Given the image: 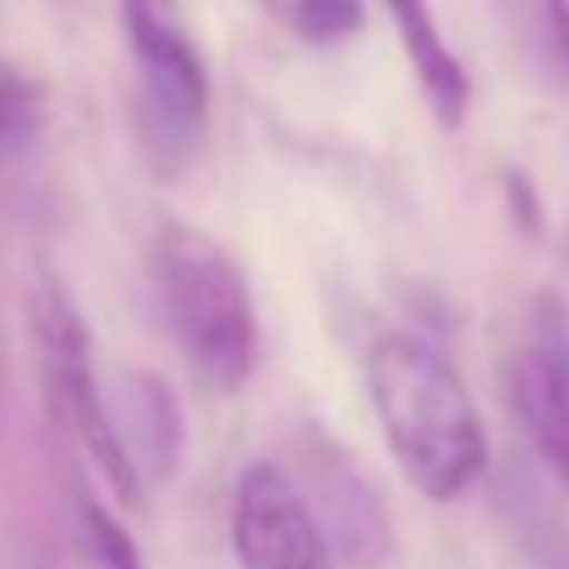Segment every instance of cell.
<instances>
[{"instance_id":"6da1fadb","label":"cell","mask_w":569,"mask_h":569,"mask_svg":"<svg viewBox=\"0 0 569 569\" xmlns=\"http://www.w3.org/2000/svg\"><path fill=\"white\" fill-rule=\"evenodd\" d=\"M365 391L405 480L453 502L485 471V422L453 365L409 333H382L365 356Z\"/></svg>"},{"instance_id":"7a4b0ae2","label":"cell","mask_w":569,"mask_h":569,"mask_svg":"<svg viewBox=\"0 0 569 569\" xmlns=\"http://www.w3.org/2000/svg\"><path fill=\"white\" fill-rule=\"evenodd\" d=\"M151 293L169 342L200 387L240 391L262 356L258 307L244 267L191 222H164L151 244Z\"/></svg>"},{"instance_id":"3957f363","label":"cell","mask_w":569,"mask_h":569,"mask_svg":"<svg viewBox=\"0 0 569 569\" xmlns=\"http://www.w3.org/2000/svg\"><path fill=\"white\" fill-rule=\"evenodd\" d=\"M27 333H31V351H36L40 391H44V405H49V418L58 422V431L89 458V467L116 493L120 507L147 511L151 489L133 471V462L116 436L111 405H107V391H102L98 365H93L89 325H84L71 289L53 271H40L27 289Z\"/></svg>"},{"instance_id":"277c9868","label":"cell","mask_w":569,"mask_h":569,"mask_svg":"<svg viewBox=\"0 0 569 569\" xmlns=\"http://www.w3.org/2000/svg\"><path fill=\"white\" fill-rule=\"evenodd\" d=\"M120 27L133 62L138 133L160 178L182 173L209 124V71L182 22L178 0H120Z\"/></svg>"},{"instance_id":"5b68a950","label":"cell","mask_w":569,"mask_h":569,"mask_svg":"<svg viewBox=\"0 0 569 569\" xmlns=\"http://www.w3.org/2000/svg\"><path fill=\"white\" fill-rule=\"evenodd\" d=\"M298 485L338 556L342 569H387L396 556V525L382 489L365 462L329 436L320 422H302L298 440Z\"/></svg>"},{"instance_id":"8992f818","label":"cell","mask_w":569,"mask_h":569,"mask_svg":"<svg viewBox=\"0 0 569 569\" xmlns=\"http://www.w3.org/2000/svg\"><path fill=\"white\" fill-rule=\"evenodd\" d=\"M231 547L240 569H342L298 476L271 458L244 462L236 480Z\"/></svg>"},{"instance_id":"52a82bcc","label":"cell","mask_w":569,"mask_h":569,"mask_svg":"<svg viewBox=\"0 0 569 569\" xmlns=\"http://www.w3.org/2000/svg\"><path fill=\"white\" fill-rule=\"evenodd\" d=\"M507 382L533 449L569 485V311L556 293L538 298L529 347L511 360Z\"/></svg>"},{"instance_id":"ba28073f","label":"cell","mask_w":569,"mask_h":569,"mask_svg":"<svg viewBox=\"0 0 569 569\" xmlns=\"http://www.w3.org/2000/svg\"><path fill=\"white\" fill-rule=\"evenodd\" d=\"M116 436L147 489L169 485L187 458V413L156 369H120L107 387Z\"/></svg>"},{"instance_id":"9c48e42d","label":"cell","mask_w":569,"mask_h":569,"mask_svg":"<svg viewBox=\"0 0 569 569\" xmlns=\"http://www.w3.org/2000/svg\"><path fill=\"white\" fill-rule=\"evenodd\" d=\"M382 4L400 36L405 62L418 80L427 111L436 116L440 129H462V120L471 111V76L458 62V53L449 49V40L440 36L431 4L427 0H382Z\"/></svg>"},{"instance_id":"30bf717a","label":"cell","mask_w":569,"mask_h":569,"mask_svg":"<svg viewBox=\"0 0 569 569\" xmlns=\"http://www.w3.org/2000/svg\"><path fill=\"white\" fill-rule=\"evenodd\" d=\"M67 533L71 547L89 569H142V551L133 533L111 516V507L80 480L67 502Z\"/></svg>"},{"instance_id":"8fae6325","label":"cell","mask_w":569,"mask_h":569,"mask_svg":"<svg viewBox=\"0 0 569 569\" xmlns=\"http://www.w3.org/2000/svg\"><path fill=\"white\" fill-rule=\"evenodd\" d=\"M49 129V89L0 58V156H27Z\"/></svg>"},{"instance_id":"7c38bea8","label":"cell","mask_w":569,"mask_h":569,"mask_svg":"<svg viewBox=\"0 0 569 569\" xmlns=\"http://www.w3.org/2000/svg\"><path fill=\"white\" fill-rule=\"evenodd\" d=\"M529 62L551 89H569V0H525Z\"/></svg>"},{"instance_id":"4fadbf2b","label":"cell","mask_w":569,"mask_h":569,"mask_svg":"<svg viewBox=\"0 0 569 569\" xmlns=\"http://www.w3.org/2000/svg\"><path fill=\"white\" fill-rule=\"evenodd\" d=\"M280 13L307 44H338L365 31V0H284Z\"/></svg>"},{"instance_id":"5bb4252c","label":"cell","mask_w":569,"mask_h":569,"mask_svg":"<svg viewBox=\"0 0 569 569\" xmlns=\"http://www.w3.org/2000/svg\"><path fill=\"white\" fill-rule=\"evenodd\" d=\"M498 182H502V204H507L511 227H516L525 240H538V236H542V222H547L538 182H533L525 169H516V164H507V169L498 173Z\"/></svg>"}]
</instances>
